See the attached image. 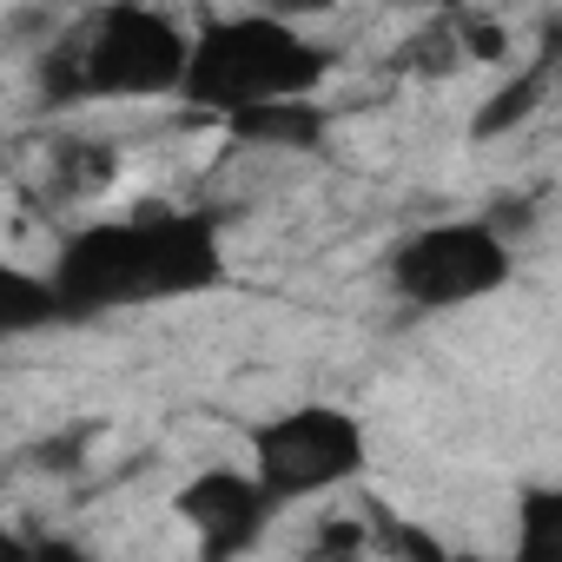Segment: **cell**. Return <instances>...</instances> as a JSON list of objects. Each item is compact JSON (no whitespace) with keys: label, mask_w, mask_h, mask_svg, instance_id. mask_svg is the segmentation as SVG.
<instances>
[{"label":"cell","mask_w":562,"mask_h":562,"mask_svg":"<svg viewBox=\"0 0 562 562\" xmlns=\"http://www.w3.org/2000/svg\"><path fill=\"white\" fill-rule=\"evenodd\" d=\"M391 292L417 312H463L496 299L516 278V238H503L483 212L476 218H437L391 245L384 258Z\"/></svg>","instance_id":"cell-4"},{"label":"cell","mask_w":562,"mask_h":562,"mask_svg":"<svg viewBox=\"0 0 562 562\" xmlns=\"http://www.w3.org/2000/svg\"><path fill=\"white\" fill-rule=\"evenodd\" d=\"M0 325H8L14 338L41 331V325H60V305H54V285H47V271L27 278V271H8L0 278Z\"/></svg>","instance_id":"cell-12"},{"label":"cell","mask_w":562,"mask_h":562,"mask_svg":"<svg viewBox=\"0 0 562 562\" xmlns=\"http://www.w3.org/2000/svg\"><path fill=\"white\" fill-rule=\"evenodd\" d=\"M371 463V430L345 404H292L251 430V470L278 503L331 496Z\"/></svg>","instance_id":"cell-5"},{"label":"cell","mask_w":562,"mask_h":562,"mask_svg":"<svg viewBox=\"0 0 562 562\" xmlns=\"http://www.w3.org/2000/svg\"><path fill=\"white\" fill-rule=\"evenodd\" d=\"M463 60H470V54H463V34H457V14L424 21V27L397 47V74H411V80H450Z\"/></svg>","instance_id":"cell-11"},{"label":"cell","mask_w":562,"mask_h":562,"mask_svg":"<svg viewBox=\"0 0 562 562\" xmlns=\"http://www.w3.org/2000/svg\"><path fill=\"white\" fill-rule=\"evenodd\" d=\"M265 8H278V14H338L351 0H265Z\"/></svg>","instance_id":"cell-15"},{"label":"cell","mask_w":562,"mask_h":562,"mask_svg":"<svg viewBox=\"0 0 562 562\" xmlns=\"http://www.w3.org/2000/svg\"><path fill=\"white\" fill-rule=\"evenodd\" d=\"M172 509H179V522L192 529V542H199V555H245V549H258V536H265V522L285 509L271 490H265V476L245 463V470H232V463H212V470H199L192 483H179V496H172Z\"/></svg>","instance_id":"cell-6"},{"label":"cell","mask_w":562,"mask_h":562,"mask_svg":"<svg viewBox=\"0 0 562 562\" xmlns=\"http://www.w3.org/2000/svg\"><path fill=\"white\" fill-rule=\"evenodd\" d=\"M516 555L522 562H562V483H536L516 503Z\"/></svg>","instance_id":"cell-10"},{"label":"cell","mask_w":562,"mask_h":562,"mask_svg":"<svg viewBox=\"0 0 562 562\" xmlns=\"http://www.w3.org/2000/svg\"><path fill=\"white\" fill-rule=\"evenodd\" d=\"M457 34H463V54L470 60H509V27L490 21V14H457Z\"/></svg>","instance_id":"cell-13"},{"label":"cell","mask_w":562,"mask_h":562,"mask_svg":"<svg viewBox=\"0 0 562 562\" xmlns=\"http://www.w3.org/2000/svg\"><path fill=\"white\" fill-rule=\"evenodd\" d=\"M192 67V34L153 0H113L74 21L41 60L47 100H159L179 93Z\"/></svg>","instance_id":"cell-2"},{"label":"cell","mask_w":562,"mask_h":562,"mask_svg":"<svg viewBox=\"0 0 562 562\" xmlns=\"http://www.w3.org/2000/svg\"><path fill=\"white\" fill-rule=\"evenodd\" d=\"M483 218H490V225H496L503 238H522V232L536 225V199H503V205H490Z\"/></svg>","instance_id":"cell-14"},{"label":"cell","mask_w":562,"mask_h":562,"mask_svg":"<svg viewBox=\"0 0 562 562\" xmlns=\"http://www.w3.org/2000/svg\"><path fill=\"white\" fill-rule=\"evenodd\" d=\"M120 186V146L113 139H60L47 153V199L74 205V199H100Z\"/></svg>","instance_id":"cell-9"},{"label":"cell","mask_w":562,"mask_h":562,"mask_svg":"<svg viewBox=\"0 0 562 562\" xmlns=\"http://www.w3.org/2000/svg\"><path fill=\"white\" fill-rule=\"evenodd\" d=\"M232 146L245 153H318L331 139V113L318 93H292V100H265V106H245L232 120H218Z\"/></svg>","instance_id":"cell-7"},{"label":"cell","mask_w":562,"mask_h":562,"mask_svg":"<svg viewBox=\"0 0 562 562\" xmlns=\"http://www.w3.org/2000/svg\"><path fill=\"white\" fill-rule=\"evenodd\" d=\"M331 67H338V54L305 41L292 27V14H278V8L218 14L192 34V67H186L179 100L212 113V120H232V113L265 106V100L318 93L331 80Z\"/></svg>","instance_id":"cell-3"},{"label":"cell","mask_w":562,"mask_h":562,"mask_svg":"<svg viewBox=\"0 0 562 562\" xmlns=\"http://www.w3.org/2000/svg\"><path fill=\"white\" fill-rule=\"evenodd\" d=\"M47 285H54L60 325L218 292L225 285L218 218L192 205H146L126 218H93L67 232V245L47 265Z\"/></svg>","instance_id":"cell-1"},{"label":"cell","mask_w":562,"mask_h":562,"mask_svg":"<svg viewBox=\"0 0 562 562\" xmlns=\"http://www.w3.org/2000/svg\"><path fill=\"white\" fill-rule=\"evenodd\" d=\"M555 80H562V27H549L542 54H536L522 74H509L503 87H490V100L470 113V139H503V133L529 126V113L549 100V87H555Z\"/></svg>","instance_id":"cell-8"}]
</instances>
